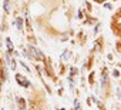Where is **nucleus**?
Instances as JSON below:
<instances>
[{"label":"nucleus","instance_id":"obj_8","mask_svg":"<svg viewBox=\"0 0 121 110\" xmlns=\"http://www.w3.org/2000/svg\"><path fill=\"white\" fill-rule=\"evenodd\" d=\"M74 106H76V109H77V110H80V103H78V100H76V101H74Z\"/></svg>","mask_w":121,"mask_h":110},{"label":"nucleus","instance_id":"obj_6","mask_svg":"<svg viewBox=\"0 0 121 110\" xmlns=\"http://www.w3.org/2000/svg\"><path fill=\"white\" fill-rule=\"evenodd\" d=\"M3 7H4V10L9 13V0H4V3H3Z\"/></svg>","mask_w":121,"mask_h":110},{"label":"nucleus","instance_id":"obj_11","mask_svg":"<svg viewBox=\"0 0 121 110\" xmlns=\"http://www.w3.org/2000/svg\"><path fill=\"white\" fill-rule=\"evenodd\" d=\"M98 2H103V0H98Z\"/></svg>","mask_w":121,"mask_h":110},{"label":"nucleus","instance_id":"obj_7","mask_svg":"<svg viewBox=\"0 0 121 110\" xmlns=\"http://www.w3.org/2000/svg\"><path fill=\"white\" fill-rule=\"evenodd\" d=\"M101 82H103V83H101L103 86L107 83V74H105V73H103V79H101Z\"/></svg>","mask_w":121,"mask_h":110},{"label":"nucleus","instance_id":"obj_9","mask_svg":"<svg viewBox=\"0 0 121 110\" xmlns=\"http://www.w3.org/2000/svg\"><path fill=\"white\" fill-rule=\"evenodd\" d=\"M104 7H105V9H111V5H108V3H104Z\"/></svg>","mask_w":121,"mask_h":110},{"label":"nucleus","instance_id":"obj_10","mask_svg":"<svg viewBox=\"0 0 121 110\" xmlns=\"http://www.w3.org/2000/svg\"><path fill=\"white\" fill-rule=\"evenodd\" d=\"M112 74H114V76H115V77H118V74H120V73H118V72H117V70H114V73H112Z\"/></svg>","mask_w":121,"mask_h":110},{"label":"nucleus","instance_id":"obj_3","mask_svg":"<svg viewBox=\"0 0 121 110\" xmlns=\"http://www.w3.org/2000/svg\"><path fill=\"white\" fill-rule=\"evenodd\" d=\"M6 43H7V51H9V53H10V51H13L14 49H13V44H12L10 39H6Z\"/></svg>","mask_w":121,"mask_h":110},{"label":"nucleus","instance_id":"obj_2","mask_svg":"<svg viewBox=\"0 0 121 110\" xmlns=\"http://www.w3.org/2000/svg\"><path fill=\"white\" fill-rule=\"evenodd\" d=\"M16 80L20 83V86H23V87H29L30 86V82L26 79V77H23L22 74H16Z\"/></svg>","mask_w":121,"mask_h":110},{"label":"nucleus","instance_id":"obj_1","mask_svg":"<svg viewBox=\"0 0 121 110\" xmlns=\"http://www.w3.org/2000/svg\"><path fill=\"white\" fill-rule=\"evenodd\" d=\"M27 50H29V53H30L31 59H40V60H44L43 53H41L39 49H36V47H33V46H27Z\"/></svg>","mask_w":121,"mask_h":110},{"label":"nucleus","instance_id":"obj_5","mask_svg":"<svg viewBox=\"0 0 121 110\" xmlns=\"http://www.w3.org/2000/svg\"><path fill=\"white\" fill-rule=\"evenodd\" d=\"M16 24H17V29H22V27H23V26H22V24H23V20H22L20 17H17V19H16Z\"/></svg>","mask_w":121,"mask_h":110},{"label":"nucleus","instance_id":"obj_4","mask_svg":"<svg viewBox=\"0 0 121 110\" xmlns=\"http://www.w3.org/2000/svg\"><path fill=\"white\" fill-rule=\"evenodd\" d=\"M69 57H70V50H67V49H66V50H64V53H63V56H61V59H63V60H67Z\"/></svg>","mask_w":121,"mask_h":110}]
</instances>
